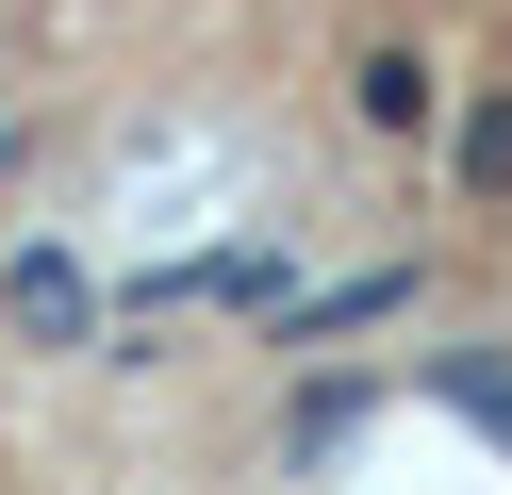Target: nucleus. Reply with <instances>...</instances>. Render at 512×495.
Wrapping results in <instances>:
<instances>
[{"mask_svg": "<svg viewBox=\"0 0 512 495\" xmlns=\"http://www.w3.org/2000/svg\"><path fill=\"white\" fill-rule=\"evenodd\" d=\"M347 116H364L380 149H413V132L446 116V66L413 50V33H364V50H347Z\"/></svg>", "mask_w": 512, "mask_h": 495, "instance_id": "nucleus-2", "label": "nucleus"}, {"mask_svg": "<svg viewBox=\"0 0 512 495\" xmlns=\"http://www.w3.org/2000/svg\"><path fill=\"white\" fill-rule=\"evenodd\" d=\"M0 314H17V347H100V281H83V248H17L0 264Z\"/></svg>", "mask_w": 512, "mask_h": 495, "instance_id": "nucleus-1", "label": "nucleus"}, {"mask_svg": "<svg viewBox=\"0 0 512 495\" xmlns=\"http://www.w3.org/2000/svg\"><path fill=\"white\" fill-rule=\"evenodd\" d=\"M446 165H463V198H479V215H512V83H479V99H463Z\"/></svg>", "mask_w": 512, "mask_h": 495, "instance_id": "nucleus-3", "label": "nucleus"}]
</instances>
